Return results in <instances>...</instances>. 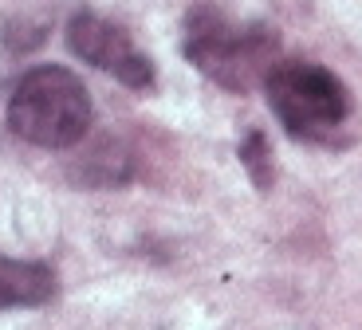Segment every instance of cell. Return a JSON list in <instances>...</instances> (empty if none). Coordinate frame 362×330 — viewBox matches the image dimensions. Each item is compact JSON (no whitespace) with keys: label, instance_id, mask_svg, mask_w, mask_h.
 Returning a JSON list of instances; mask_svg holds the SVG:
<instances>
[{"label":"cell","instance_id":"6da1fadb","mask_svg":"<svg viewBox=\"0 0 362 330\" xmlns=\"http://www.w3.org/2000/svg\"><path fill=\"white\" fill-rule=\"evenodd\" d=\"M185 59L201 75L233 90L248 95L252 87H264L268 75L280 63V36L264 24H233L221 8L197 4L185 16V40H181Z\"/></svg>","mask_w":362,"mask_h":330},{"label":"cell","instance_id":"7a4b0ae2","mask_svg":"<svg viewBox=\"0 0 362 330\" xmlns=\"http://www.w3.org/2000/svg\"><path fill=\"white\" fill-rule=\"evenodd\" d=\"M95 107L83 79L59 63H44L20 75L8 95L12 134L40 150H71L87 138Z\"/></svg>","mask_w":362,"mask_h":330},{"label":"cell","instance_id":"3957f363","mask_svg":"<svg viewBox=\"0 0 362 330\" xmlns=\"http://www.w3.org/2000/svg\"><path fill=\"white\" fill-rule=\"evenodd\" d=\"M264 95L284 130L303 142H327L351 114V90L323 63L280 59L264 83Z\"/></svg>","mask_w":362,"mask_h":330},{"label":"cell","instance_id":"277c9868","mask_svg":"<svg viewBox=\"0 0 362 330\" xmlns=\"http://www.w3.org/2000/svg\"><path fill=\"white\" fill-rule=\"evenodd\" d=\"M67 47L83 63L99 67V71H110L122 87L150 90L158 83L150 55L138 52L127 32L118 24H110V20H103L99 12H75L67 20Z\"/></svg>","mask_w":362,"mask_h":330},{"label":"cell","instance_id":"5b68a950","mask_svg":"<svg viewBox=\"0 0 362 330\" xmlns=\"http://www.w3.org/2000/svg\"><path fill=\"white\" fill-rule=\"evenodd\" d=\"M59 291V279L47 264L36 259H12L0 252V311L20 307H47Z\"/></svg>","mask_w":362,"mask_h":330},{"label":"cell","instance_id":"8992f818","mask_svg":"<svg viewBox=\"0 0 362 330\" xmlns=\"http://www.w3.org/2000/svg\"><path fill=\"white\" fill-rule=\"evenodd\" d=\"M71 177L87 189H118L134 177V153L115 138H103L71 165Z\"/></svg>","mask_w":362,"mask_h":330},{"label":"cell","instance_id":"52a82bcc","mask_svg":"<svg viewBox=\"0 0 362 330\" xmlns=\"http://www.w3.org/2000/svg\"><path fill=\"white\" fill-rule=\"evenodd\" d=\"M236 158H240V165H245L248 181H252L260 193H268L272 181H276V165H272V142L264 130H248L245 142H240V150H236Z\"/></svg>","mask_w":362,"mask_h":330},{"label":"cell","instance_id":"ba28073f","mask_svg":"<svg viewBox=\"0 0 362 330\" xmlns=\"http://www.w3.org/2000/svg\"><path fill=\"white\" fill-rule=\"evenodd\" d=\"M44 36H47V20H16L4 32V47L8 52H32L36 44H44Z\"/></svg>","mask_w":362,"mask_h":330}]
</instances>
